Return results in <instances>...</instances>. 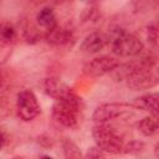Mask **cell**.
Instances as JSON below:
<instances>
[{"mask_svg": "<svg viewBox=\"0 0 159 159\" xmlns=\"http://www.w3.org/2000/svg\"><path fill=\"white\" fill-rule=\"evenodd\" d=\"M43 88L45 92L55 98L56 101H62V102H81V97H78L72 88H70L68 86H66L65 83H62L60 80L50 77L47 80H45L43 83Z\"/></svg>", "mask_w": 159, "mask_h": 159, "instance_id": "7", "label": "cell"}, {"mask_svg": "<svg viewBox=\"0 0 159 159\" xmlns=\"http://www.w3.org/2000/svg\"><path fill=\"white\" fill-rule=\"evenodd\" d=\"M84 159H106V157L103 154V150H101L98 147H96V148L88 149Z\"/></svg>", "mask_w": 159, "mask_h": 159, "instance_id": "18", "label": "cell"}, {"mask_svg": "<svg viewBox=\"0 0 159 159\" xmlns=\"http://www.w3.org/2000/svg\"><path fill=\"white\" fill-rule=\"evenodd\" d=\"M107 43V37L102 32H92L87 35L82 43H81V50L87 53H96L101 51Z\"/></svg>", "mask_w": 159, "mask_h": 159, "instance_id": "10", "label": "cell"}, {"mask_svg": "<svg viewBox=\"0 0 159 159\" xmlns=\"http://www.w3.org/2000/svg\"><path fill=\"white\" fill-rule=\"evenodd\" d=\"M158 118H159V117H158ZM158 134H159V128H158Z\"/></svg>", "mask_w": 159, "mask_h": 159, "instance_id": "21", "label": "cell"}, {"mask_svg": "<svg viewBox=\"0 0 159 159\" xmlns=\"http://www.w3.org/2000/svg\"><path fill=\"white\" fill-rule=\"evenodd\" d=\"M92 137L97 147L103 152L111 154H119L124 152L125 143L123 142L122 137L117 133V130L113 127L106 123H99L96 127H93Z\"/></svg>", "mask_w": 159, "mask_h": 159, "instance_id": "1", "label": "cell"}, {"mask_svg": "<svg viewBox=\"0 0 159 159\" xmlns=\"http://www.w3.org/2000/svg\"><path fill=\"white\" fill-rule=\"evenodd\" d=\"M45 40L53 46H67L73 41V36L70 30L56 26L55 29L47 31V34L45 35Z\"/></svg>", "mask_w": 159, "mask_h": 159, "instance_id": "9", "label": "cell"}, {"mask_svg": "<svg viewBox=\"0 0 159 159\" xmlns=\"http://www.w3.org/2000/svg\"><path fill=\"white\" fill-rule=\"evenodd\" d=\"M127 86L133 91L149 89L159 83V76L152 70V67H140L127 81Z\"/></svg>", "mask_w": 159, "mask_h": 159, "instance_id": "6", "label": "cell"}, {"mask_svg": "<svg viewBox=\"0 0 159 159\" xmlns=\"http://www.w3.org/2000/svg\"><path fill=\"white\" fill-rule=\"evenodd\" d=\"M137 128H138V130H139L143 135H145V137L154 135L155 133H158L159 118L155 117V116L144 117V118H142V119L137 123Z\"/></svg>", "mask_w": 159, "mask_h": 159, "instance_id": "13", "label": "cell"}, {"mask_svg": "<svg viewBox=\"0 0 159 159\" xmlns=\"http://www.w3.org/2000/svg\"><path fill=\"white\" fill-rule=\"evenodd\" d=\"M16 39V30L15 27L9 24V22H4L1 25V30H0V40H1V45L2 46H9L11 45Z\"/></svg>", "mask_w": 159, "mask_h": 159, "instance_id": "14", "label": "cell"}, {"mask_svg": "<svg viewBox=\"0 0 159 159\" xmlns=\"http://www.w3.org/2000/svg\"><path fill=\"white\" fill-rule=\"evenodd\" d=\"M118 65H119V61L114 57L99 56L88 61L83 66V73L89 77H101L107 73H112Z\"/></svg>", "mask_w": 159, "mask_h": 159, "instance_id": "8", "label": "cell"}, {"mask_svg": "<svg viewBox=\"0 0 159 159\" xmlns=\"http://www.w3.org/2000/svg\"><path fill=\"white\" fill-rule=\"evenodd\" d=\"M155 117H159V116H155Z\"/></svg>", "mask_w": 159, "mask_h": 159, "instance_id": "22", "label": "cell"}, {"mask_svg": "<svg viewBox=\"0 0 159 159\" xmlns=\"http://www.w3.org/2000/svg\"><path fill=\"white\" fill-rule=\"evenodd\" d=\"M147 37L148 41L159 50V26L158 25H150L147 30Z\"/></svg>", "mask_w": 159, "mask_h": 159, "instance_id": "16", "label": "cell"}, {"mask_svg": "<svg viewBox=\"0 0 159 159\" xmlns=\"http://www.w3.org/2000/svg\"><path fill=\"white\" fill-rule=\"evenodd\" d=\"M132 106L137 109L147 111L152 116H159V94L153 93L138 97L132 103Z\"/></svg>", "mask_w": 159, "mask_h": 159, "instance_id": "11", "label": "cell"}, {"mask_svg": "<svg viewBox=\"0 0 159 159\" xmlns=\"http://www.w3.org/2000/svg\"><path fill=\"white\" fill-rule=\"evenodd\" d=\"M36 21L42 29H46L47 31L57 26L56 15L51 7H42L36 15Z\"/></svg>", "mask_w": 159, "mask_h": 159, "instance_id": "12", "label": "cell"}, {"mask_svg": "<svg viewBox=\"0 0 159 159\" xmlns=\"http://www.w3.org/2000/svg\"><path fill=\"white\" fill-rule=\"evenodd\" d=\"M63 149H65L66 159H81V153H80L78 148L72 142L66 140L63 144Z\"/></svg>", "mask_w": 159, "mask_h": 159, "instance_id": "15", "label": "cell"}, {"mask_svg": "<svg viewBox=\"0 0 159 159\" xmlns=\"http://www.w3.org/2000/svg\"><path fill=\"white\" fill-rule=\"evenodd\" d=\"M132 108H134L129 103H104L97 107L93 112V119L98 123H107L109 120H113L116 118L123 117L124 114H128Z\"/></svg>", "mask_w": 159, "mask_h": 159, "instance_id": "5", "label": "cell"}, {"mask_svg": "<svg viewBox=\"0 0 159 159\" xmlns=\"http://www.w3.org/2000/svg\"><path fill=\"white\" fill-rule=\"evenodd\" d=\"M16 111H17V116L20 117V119L25 122L32 120L34 118L37 117V114L40 113V104L34 92L25 89L17 94Z\"/></svg>", "mask_w": 159, "mask_h": 159, "instance_id": "4", "label": "cell"}, {"mask_svg": "<svg viewBox=\"0 0 159 159\" xmlns=\"http://www.w3.org/2000/svg\"><path fill=\"white\" fill-rule=\"evenodd\" d=\"M40 159H53V158H51V157H48V155H42Z\"/></svg>", "mask_w": 159, "mask_h": 159, "instance_id": "20", "label": "cell"}, {"mask_svg": "<svg viewBox=\"0 0 159 159\" xmlns=\"http://www.w3.org/2000/svg\"><path fill=\"white\" fill-rule=\"evenodd\" d=\"M155 155H157V158L159 159V144L155 145Z\"/></svg>", "mask_w": 159, "mask_h": 159, "instance_id": "19", "label": "cell"}, {"mask_svg": "<svg viewBox=\"0 0 159 159\" xmlns=\"http://www.w3.org/2000/svg\"><path fill=\"white\" fill-rule=\"evenodd\" d=\"M81 112V102H62L56 101L52 107L53 119L66 128H76Z\"/></svg>", "mask_w": 159, "mask_h": 159, "instance_id": "2", "label": "cell"}, {"mask_svg": "<svg viewBox=\"0 0 159 159\" xmlns=\"http://www.w3.org/2000/svg\"><path fill=\"white\" fill-rule=\"evenodd\" d=\"M143 43L134 35L119 32L112 40V52L119 57H133L142 52Z\"/></svg>", "mask_w": 159, "mask_h": 159, "instance_id": "3", "label": "cell"}, {"mask_svg": "<svg viewBox=\"0 0 159 159\" xmlns=\"http://www.w3.org/2000/svg\"><path fill=\"white\" fill-rule=\"evenodd\" d=\"M144 148V143L139 142V140H130L129 143H125L124 145V152L127 154H137L139 152H142Z\"/></svg>", "mask_w": 159, "mask_h": 159, "instance_id": "17", "label": "cell"}]
</instances>
